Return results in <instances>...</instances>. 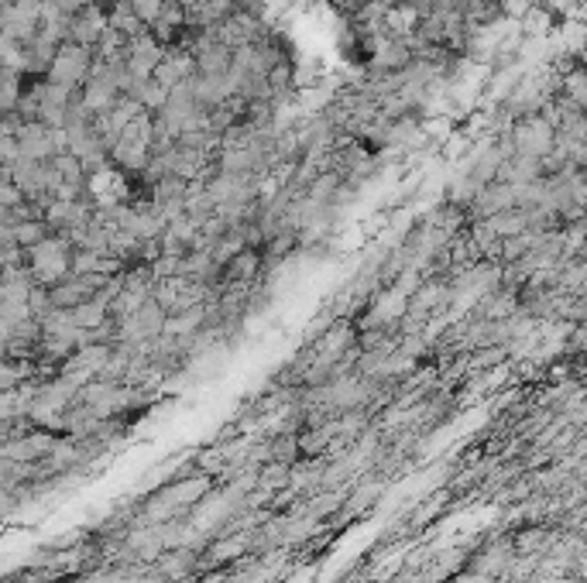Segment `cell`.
<instances>
[{
    "instance_id": "52a82bcc",
    "label": "cell",
    "mask_w": 587,
    "mask_h": 583,
    "mask_svg": "<svg viewBox=\"0 0 587 583\" xmlns=\"http://www.w3.org/2000/svg\"><path fill=\"white\" fill-rule=\"evenodd\" d=\"M72 323L79 326V329H100V326L110 323V302L100 299V295L89 299L79 309H72Z\"/></svg>"
},
{
    "instance_id": "30bf717a",
    "label": "cell",
    "mask_w": 587,
    "mask_h": 583,
    "mask_svg": "<svg viewBox=\"0 0 587 583\" xmlns=\"http://www.w3.org/2000/svg\"><path fill=\"white\" fill-rule=\"evenodd\" d=\"M272 457L278 463H295L303 460V446H299V432H282V436H272Z\"/></svg>"
},
{
    "instance_id": "7a4b0ae2",
    "label": "cell",
    "mask_w": 587,
    "mask_h": 583,
    "mask_svg": "<svg viewBox=\"0 0 587 583\" xmlns=\"http://www.w3.org/2000/svg\"><path fill=\"white\" fill-rule=\"evenodd\" d=\"M93 66H97V49H93V45L66 42V45L59 49V55H55V62L45 79L66 86V89H83L87 79L93 76Z\"/></svg>"
},
{
    "instance_id": "3957f363",
    "label": "cell",
    "mask_w": 587,
    "mask_h": 583,
    "mask_svg": "<svg viewBox=\"0 0 587 583\" xmlns=\"http://www.w3.org/2000/svg\"><path fill=\"white\" fill-rule=\"evenodd\" d=\"M165 323H169V312L158 306L155 299H148L144 306L131 316L117 323V343H148L165 333Z\"/></svg>"
},
{
    "instance_id": "ba28073f",
    "label": "cell",
    "mask_w": 587,
    "mask_h": 583,
    "mask_svg": "<svg viewBox=\"0 0 587 583\" xmlns=\"http://www.w3.org/2000/svg\"><path fill=\"white\" fill-rule=\"evenodd\" d=\"M110 28H117L121 34H127L131 42L141 38V34H148V24L138 17V11H135L131 0H124V4H117V7L110 11Z\"/></svg>"
},
{
    "instance_id": "6da1fadb",
    "label": "cell",
    "mask_w": 587,
    "mask_h": 583,
    "mask_svg": "<svg viewBox=\"0 0 587 583\" xmlns=\"http://www.w3.org/2000/svg\"><path fill=\"white\" fill-rule=\"evenodd\" d=\"M72 257H76V244H72L70 234H52L49 240H42L28 251V274L35 285L52 289L72 274Z\"/></svg>"
},
{
    "instance_id": "5b68a950",
    "label": "cell",
    "mask_w": 587,
    "mask_h": 583,
    "mask_svg": "<svg viewBox=\"0 0 587 583\" xmlns=\"http://www.w3.org/2000/svg\"><path fill=\"white\" fill-rule=\"evenodd\" d=\"M79 97H83V103H87V110L93 114V117H104V114H110V110L117 106V100H121V89H117L114 83H107V79L89 76L87 86L79 89Z\"/></svg>"
},
{
    "instance_id": "8fae6325",
    "label": "cell",
    "mask_w": 587,
    "mask_h": 583,
    "mask_svg": "<svg viewBox=\"0 0 587 583\" xmlns=\"http://www.w3.org/2000/svg\"><path fill=\"white\" fill-rule=\"evenodd\" d=\"M135 4V11H138V17L152 28V24H158L162 21V11H165V0H131Z\"/></svg>"
},
{
    "instance_id": "5bb4252c",
    "label": "cell",
    "mask_w": 587,
    "mask_h": 583,
    "mask_svg": "<svg viewBox=\"0 0 587 583\" xmlns=\"http://www.w3.org/2000/svg\"><path fill=\"white\" fill-rule=\"evenodd\" d=\"M533 4H546V0H533Z\"/></svg>"
},
{
    "instance_id": "9c48e42d",
    "label": "cell",
    "mask_w": 587,
    "mask_h": 583,
    "mask_svg": "<svg viewBox=\"0 0 587 583\" xmlns=\"http://www.w3.org/2000/svg\"><path fill=\"white\" fill-rule=\"evenodd\" d=\"M52 169L59 171V179H62V182H76V186H87V165H83V158H79V154H72L70 148L55 154V158H52Z\"/></svg>"
},
{
    "instance_id": "7c38bea8",
    "label": "cell",
    "mask_w": 587,
    "mask_h": 583,
    "mask_svg": "<svg viewBox=\"0 0 587 583\" xmlns=\"http://www.w3.org/2000/svg\"><path fill=\"white\" fill-rule=\"evenodd\" d=\"M533 7H536L533 0H501V14L508 17V21H518V24L529 17Z\"/></svg>"
},
{
    "instance_id": "4fadbf2b",
    "label": "cell",
    "mask_w": 587,
    "mask_h": 583,
    "mask_svg": "<svg viewBox=\"0 0 587 583\" xmlns=\"http://www.w3.org/2000/svg\"><path fill=\"white\" fill-rule=\"evenodd\" d=\"M97 4H104L107 11H114V7H117V4H124V0H97Z\"/></svg>"
},
{
    "instance_id": "8992f818",
    "label": "cell",
    "mask_w": 587,
    "mask_h": 583,
    "mask_svg": "<svg viewBox=\"0 0 587 583\" xmlns=\"http://www.w3.org/2000/svg\"><path fill=\"white\" fill-rule=\"evenodd\" d=\"M55 230L49 220H28V223H18V227H4V234H0V240H14V244H21L24 251H32L35 244H42V240H49Z\"/></svg>"
},
{
    "instance_id": "277c9868",
    "label": "cell",
    "mask_w": 587,
    "mask_h": 583,
    "mask_svg": "<svg viewBox=\"0 0 587 583\" xmlns=\"http://www.w3.org/2000/svg\"><path fill=\"white\" fill-rule=\"evenodd\" d=\"M165 55H169V49L162 42H155L152 32L141 34V38H135L127 45V72L138 76V79H155V72L165 62Z\"/></svg>"
}]
</instances>
